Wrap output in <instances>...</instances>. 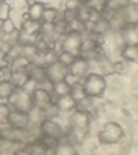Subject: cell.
I'll list each match as a JSON object with an SVG mask.
<instances>
[{"label": "cell", "instance_id": "1", "mask_svg": "<svg viewBox=\"0 0 138 155\" xmlns=\"http://www.w3.org/2000/svg\"><path fill=\"white\" fill-rule=\"evenodd\" d=\"M81 84H83V88H85L86 97H90V98H97V97H100V95L105 91V86H107V83H105V76H102V74H99V72L86 74L85 79L81 81Z\"/></svg>", "mask_w": 138, "mask_h": 155}, {"label": "cell", "instance_id": "2", "mask_svg": "<svg viewBox=\"0 0 138 155\" xmlns=\"http://www.w3.org/2000/svg\"><path fill=\"white\" fill-rule=\"evenodd\" d=\"M7 105L11 107V109H16V110L29 112L31 107H33V98H31V95L26 93L22 88H14L11 97L7 98Z\"/></svg>", "mask_w": 138, "mask_h": 155}, {"label": "cell", "instance_id": "3", "mask_svg": "<svg viewBox=\"0 0 138 155\" xmlns=\"http://www.w3.org/2000/svg\"><path fill=\"white\" fill-rule=\"evenodd\" d=\"M123 134H124V131L117 122H107L99 131V141L104 145H114L117 141H121Z\"/></svg>", "mask_w": 138, "mask_h": 155}, {"label": "cell", "instance_id": "4", "mask_svg": "<svg viewBox=\"0 0 138 155\" xmlns=\"http://www.w3.org/2000/svg\"><path fill=\"white\" fill-rule=\"evenodd\" d=\"M88 69H90V61H86V59H83V57L78 55L76 59L72 61L71 66L67 67L66 81L69 84L76 83V81H79L81 78H85L86 74H88Z\"/></svg>", "mask_w": 138, "mask_h": 155}, {"label": "cell", "instance_id": "5", "mask_svg": "<svg viewBox=\"0 0 138 155\" xmlns=\"http://www.w3.org/2000/svg\"><path fill=\"white\" fill-rule=\"evenodd\" d=\"M59 40H61V50L62 52H67V54H71V55H74V57L79 55V47H81V40H83L81 33L69 31V33L62 35Z\"/></svg>", "mask_w": 138, "mask_h": 155}, {"label": "cell", "instance_id": "6", "mask_svg": "<svg viewBox=\"0 0 138 155\" xmlns=\"http://www.w3.org/2000/svg\"><path fill=\"white\" fill-rule=\"evenodd\" d=\"M45 78L49 79L50 83H59V81H64L67 76V67H64L61 62H52L49 66H45Z\"/></svg>", "mask_w": 138, "mask_h": 155}, {"label": "cell", "instance_id": "7", "mask_svg": "<svg viewBox=\"0 0 138 155\" xmlns=\"http://www.w3.org/2000/svg\"><path fill=\"white\" fill-rule=\"evenodd\" d=\"M90 112L83 110V109H74L71 112V127L74 129H79V131H88L90 127Z\"/></svg>", "mask_w": 138, "mask_h": 155}, {"label": "cell", "instance_id": "8", "mask_svg": "<svg viewBox=\"0 0 138 155\" xmlns=\"http://www.w3.org/2000/svg\"><path fill=\"white\" fill-rule=\"evenodd\" d=\"M26 143L22 141H14L0 136V153L2 155H12V153H26Z\"/></svg>", "mask_w": 138, "mask_h": 155}, {"label": "cell", "instance_id": "9", "mask_svg": "<svg viewBox=\"0 0 138 155\" xmlns=\"http://www.w3.org/2000/svg\"><path fill=\"white\" fill-rule=\"evenodd\" d=\"M40 133L54 136V138H62V136L66 134V129H64L59 122H55V119H45V121L40 124Z\"/></svg>", "mask_w": 138, "mask_h": 155}, {"label": "cell", "instance_id": "10", "mask_svg": "<svg viewBox=\"0 0 138 155\" xmlns=\"http://www.w3.org/2000/svg\"><path fill=\"white\" fill-rule=\"evenodd\" d=\"M31 98H33V105L40 107V109L47 107L49 104H54V100H55L54 93H52V91H47V90L42 88V86H38V88L31 93Z\"/></svg>", "mask_w": 138, "mask_h": 155}, {"label": "cell", "instance_id": "11", "mask_svg": "<svg viewBox=\"0 0 138 155\" xmlns=\"http://www.w3.org/2000/svg\"><path fill=\"white\" fill-rule=\"evenodd\" d=\"M7 122L11 124L12 127H24L28 126V112H21V110H16V109H11L9 110V116H7Z\"/></svg>", "mask_w": 138, "mask_h": 155}, {"label": "cell", "instance_id": "12", "mask_svg": "<svg viewBox=\"0 0 138 155\" xmlns=\"http://www.w3.org/2000/svg\"><path fill=\"white\" fill-rule=\"evenodd\" d=\"M54 104H55V107H57V110L59 112H67V114L72 112L78 107V102L71 97V93L57 97V100H54Z\"/></svg>", "mask_w": 138, "mask_h": 155}, {"label": "cell", "instance_id": "13", "mask_svg": "<svg viewBox=\"0 0 138 155\" xmlns=\"http://www.w3.org/2000/svg\"><path fill=\"white\" fill-rule=\"evenodd\" d=\"M95 64H97V67H99V74H102V76L114 74V69H112V64H114V62L110 61V57L107 55V54H104V52L97 55Z\"/></svg>", "mask_w": 138, "mask_h": 155}, {"label": "cell", "instance_id": "14", "mask_svg": "<svg viewBox=\"0 0 138 155\" xmlns=\"http://www.w3.org/2000/svg\"><path fill=\"white\" fill-rule=\"evenodd\" d=\"M54 152H55V155H76L78 153L74 145L71 143V140L67 138L66 134L57 140V145H55Z\"/></svg>", "mask_w": 138, "mask_h": 155}, {"label": "cell", "instance_id": "15", "mask_svg": "<svg viewBox=\"0 0 138 155\" xmlns=\"http://www.w3.org/2000/svg\"><path fill=\"white\" fill-rule=\"evenodd\" d=\"M119 12H121V16H123V19H124L126 24H136L138 22V5L135 2H130Z\"/></svg>", "mask_w": 138, "mask_h": 155}, {"label": "cell", "instance_id": "16", "mask_svg": "<svg viewBox=\"0 0 138 155\" xmlns=\"http://www.w3.org/2000/svg\"><path fill=\"white\" fill-rule=\"evenodd\" d=\"M119 33H121V38H123V41H124L126 45H136L138 43L136 24H126Z\"/></svg>", "mask_w": 138, "mask_h": 155}, {"label": "cell", "instance_id": "17", "mask_svg": "<svg viewBox=\"0 0 138 155\" xmlns=\"http://www.w3.org/2000/svg\"><path fill=\"white\" fill-rule=\"evenodd\" d=\"M119 54H121V57L124 61L136 62L138 61V45H124Z\"/></svg>", "mask_w": 138, "mask_h": 155}, {"label": "cell", "instance_id": "18", "mask_svg": "<svg viewBox=\"0 0 138 155\" xmlns=\"http://www.w3.org/2000/svg\"><path fill=\"white\" fill-rule=\"evenodd\" d=\"M9 61H11V64H9L11 71H22V69H28V66L31 64V61H29L28 57H24V55L12 57V59H9Z\"/></svg>", "mask_w": 138, "mask_h": 155}, {"label": "cell", "instance_id": "19", "mask_svg": "<svg viewBox=\"0 0 138 155\" xmlns=\"http://www.w3.org/2000/svg\"><path fill=\"white\" fill-rule=\"evenodd\" d=\"M28 74H29V78H31V79H35L38 84L42 83L43 79H47V78H45V69H43L42 66H36V64H33V62L28 66Z\"/></svg>", "mask_w": 138, "mask_h": 155}, {"label": "cell", "instance_id": "20", "mask_svg": "<svg viewBox=\"0 0 138 155\" xmlns=\"http://www.w3.org/2000/svg\"><path fill=\"white\" fill-rule=\"evenodd\" d=\"M28 78H29V74H28V69H22V71H12V74H11V81L16 88H21L22 84L28 81Z\"/></svg>", "mask_w": 138, "mask_h": 155}, {"label": "cell", "instance_id": "21", "mask_svg": "<svg viewBox=\"0 0 138 155\" xmlns=\"http://www.w3.org/2000/svg\"><path fill=\"white\" fill-rule=\"evenodd\" d=\"M40 28H42V22H40V21L24 19V21H22V26L19 29L24 31V33H29V35H38L40 33Z\"/></svg>", "mask_w": 138, "mask_h": 155}, {"label": "cell", "instance_id": "22", "mask_svg": "<svg viewBox=\"0 0 138 155\" xmlns=\"http://www.w3.org/2000/svg\"><path fill=\"white\" fill-rule=\"evenodd\" d=\"M28 119H29V122H31V124H42L47 117H45L43 109H40V107L33 105V107H31V110L28 112Z\"/></svg>", "mask_w": 138, "mask_h": 155}, {"label": "cell", "instance_id": "23", "mask_svg": "<svg viewBox=\"0 0 138 155\" xmlns=\"http://www.w3.org/2000/svg\"><path fill=\"white\" fill-rule=\"evenodd\" d=\"M45 5L42 2H33L29 4V9H28V17L33 19V21H42V12H43Z\"/></svg>", "mask_w": 138, "mask_h": 155}, {"label": "cell", "instance_id": "24", "mask_svg": "<svg viewBox=\"0 0 138 155\" xmlns=\"http://www.w3.org/2000/svg\"><path fill=\"white\" fill-rule=\"evenodd\" d=\"M21 45V43H19ZM40 54V48L36 47V43H29V45H21V55L28 57L29 61L33 62V59Z\"/></svg>", "mask_w": 138, "mask_h": 155}, {"label": "cell", "instance_id": "25", "mask_svg": "<svg viewBox=\"0 0 138 155\" xmlns=\"http://www.w3.org/2000/svg\"><path fill=\"white\" fill-rule=\"evenodd\" d=\"M71 97L76 102H81V100H85L86 98V93H85V88H83V84H81V81H76V83H72L71 84Z\"/></svg>", "mask_w": 138, "mask_h": 155}, {"label": "cell", "instance_id": "26", "mask_svg": "<svg viewBox=\"0 0 138 155\" xmlns=\"http://www.w3.org/2000/svg\"><path fill=\"white\" fill-rule=\"evenodd\" d=\"M57 19H59V11L55 7H45L43 12H42V22H52L54 24Z\"/></svg>", "mask_w": 138, "mask_h": 155}, {"label": "cell", "instance_id": "27", "mask_svg": "<svg viewBox=\"0 0 138 155\" xmlns=\"http://www.w3.org/2000/svg\"><path fill=\"white\" fill-rule=\"evenodd\" d=\"M83 4L88 7L90 11H95V12H99V14H102L107 9V0H85Z\"/></svg>", "mask_w": 138, "mask_h": 155}, {"label": "cell", "instance_id": "28", "mask_svg": "<svg viewBox=\"0 0 138 155\" xmlns=\"http://www.w3.org/2000/svg\"><path fill=\"white\" fill-rule=\"evenodd\" d=\"M36 41H38V35H29V33L21 31V29H17V43L29 45V43H36Z\"/></svg>", "mask_w": 138, "mask_h": 155}, {"label": "cell", "instance_id": "29", "mask_svg": "<svg viewBox=\"0 0 138 155\" xmlns=\"http://www.w3.org/2000/svg\"><path fill=\"white\" fill-rule=\"evenodd\" d=\"M71 91V84L67 83L66 79L64 81H59V83H54V88H52V93L55 97H61V95H67Z\"/></svg>", "mask_w": 138, "mask_h": 155}, {"label": "cell", "instance_id": "30", "mask_svg": "<svg viewBox=\"0 0 138 155\" xmlns=\"http://www.w3.org/2000/svg\"><path fill=\"white\" fill-rule=\"evenodd\" d=\"M14 84L11 81H0V100H7L11 97V93L14 91Z\"/></svg>", "mask_w": 138, "mask_h": 155}, {"label": "cell", "instance_id": "31", "mask_svg": "<svg viewBox=\"0 0 138 155\" xmlns=\"http://www.w3.org/2000/svg\"><path fill=\"white\" fill-rule=\"evenodd\" d=\"M19 28H16V24H14V21H12L11 17L9 19H5V21H0V31L4 35H12L16 33Z\"/></svg>", "mask_w": 138, "mask_h": 155}, {"label": "cell", "instance_id": "32", "mask_svg": "<svg viewBox=\"0 0 138 155\" xmlns=\"http://www.w3.org/2000/svg\"><path fill=\"white\" fill-rule=\"evenodd\" d=\"M57 140L59 138H54V136H49V134H40V143L43 145L47 150H54L55 148V145H57ZM55 153V152H54Z\"/></svg>", "mask_w": 138, "mask_h": 155}, {"label": "cell", "instance_id": "33", "mask_svg": "<svg viewBox=\"0 0 138 155\" xmlns=\"http://www.w3.org/2000/svg\"><path fill=\"white\" fill-rule=\"evenodd\" d=\"M69 24V31H74V33H86V24L81 22L79 19H71V21H67Z\"/></svg>", "mask_w": 138, "mask_h": 155}, {"label": "cell", "instance_id": "34", "mask_svg": "<svg viewBox=\"0 0 138 155\" xmlns=\"http://www.w3.org/2000/svg\"><path fill=\"white\" fill-rule=\"evenodd\" d=\"M54 28H55V33L59 35V36L69 33V24H67V21L66 19H62V17H59V19L54 22Z\"/></svg>", "mask_w": 138, "mask_h": 155}, {"label": "cell", "instance_id": "35", "mask_svg": "<svg viewBox=\"0 0 138 155\" xmlns=\"http://www.w3.org/2000/svg\"><path fill=\"white\" fill-rule=\"evenodd\" d=\"M76 57L71 55V54H67V52H62L61 50V54H57V62H61L64 67H69L72 64V61H74Z\"/></svg>", "mask_w": 138, "mask_h": 155}, {"label": "cell", "instance_id": "36", "mask_svg": "<svg viewBox=\"0 0 138 155\" xmlns=\"http://www.w3.org/2000/svg\"><path fill=\"white\" fill-rule=\"evenodd\" d=\"M131 0H107V9L112 11H121L124 5H128Z\"/></svg>", "mask_w": 138, "mask_h": 155}, {"label": "cell", "instance_id": "37", "mask_svg": "<svg viewBox=\"0 0 138 155\" xmlns=\"http://www.w3.org/2000/svg\"><path fill=\"white\" fill-rule=\"evenodd\" d=\"M11 17V5L7 2H0V21H5Z\"/></svg>", "mask_w": 138, "mask_h": 155}, {"label": "cell", "instance_id": "38", "mask_svg": "<svg viewBox=\"0 0 138 155\" xmlns=\"http://www.w3.org/2000/svg\"><path fill=\"white\" fill-rule=\"evenodd\" d=\"M21 88L24 90L26 93H29V95H31V93H33V91H35V90L38 88V83H36L35 79H31V78H28V81H26V83H24V84H22Z\"/></svg>", "mask_w": 138, "mask_h": 155}, {"label": "cell", "instance_id": "39", "mask_svg": "<svg viewBox=\"0 0 138 155\" xmlns=\"http://www.w3.org/2000/svg\"><path fill=\"white\" fill-rule=\"evenodd\" d=\"M11 74H12V71H11L9 66L0 67V81H9V79H11Z\"/></svg>", "mask_w": 138, "mask_h": 155}, {"label": "cell", "instance_id": "40", "mask_svg": "<svg viewBox=\"0 0 138 155\" xmlns=\"http://www.w3.org/2000/svg\"><path fill=\"white\" fill-rule=\"evenodd\" d=\"M9 110H11V107L7 105V104H0V122L7 121V116H9Z\"/></svg>", "mask_w": 138, "mask_h": 155}, {"label": "cell", "instance_id": "41", "mask_svg": "<svg viewBox=\"0 0 138 155\" xmlns=\"http://www.w3.org/2000/svg\"><path fill=\"white\" fill-rule=\"evenodd\" d=\"M81 5L79 0H66V11H78Z\"/></svg>", "mask_w": 138, "mask_h": 155}, {"label": "cell", "instance_id": "42", "mask_svg": "<svg viewBox=\"0 0 138 155\" xmlns=\"http://www.w3.org/2000/svg\"><path fill=\"white\" fill-rule=\"evenodd\" d=\"M112 69H114L116 74H124L126 72V64L124 62H114L112 64Z\"/></svg>", "mask_w": 138, "mask_h": 155}, {"label": "cell", "instance_id": "43", "mask_svg": "<svg viewBox=\"0 0 138 155\" xmlns=\"http://www.w3.org/2000/svg\"><path fill=\"white\" fill-rule=\"evenodd\" d=\"M62 19H66V21L76 19V11H64V14H62Z\"/></svg>", "mask_w": 138, "mask_h": 155}, {"label": "cell", "instance_id": "44", "mask_svg": "<svg viewBox=\"0 0 138 155\" xmlns=\"http://www.w3.org/2000/svg\"><path fill=\"white\" fill-rule=\"evenodd\" d=\"M7 62H9V55H7V52L0 48V67L2 66H7Z\"/></svg>", "mask_w": 138, "mask_h": 155}, {"label": "cell", "instance_id": "45", "mask_svg": "<svg viewBox=\"0 0 138 155\" xmlns=\"http://www.w3.org/2000/svg\"><path fill=\"white\" fill-rule=\"evenodd\" d=\"M79 2H81V4H83V2H85V0H79Z\"/></svg>", "mask_w": 138, "mask_h": 155}, {"label": "cell", "instance_id": "46", "mask_svg": "<svg viewBox=\"0 0 138 155\" xmlns=\"http://www.w3.org/2000/svg\"><path fill=\"white\" fill-rule=\"evenodd\" d=\"M0 2H5V0H0Z\"/></svg>", "mask_w": 138, "mask_h": 155}]
</instances>
